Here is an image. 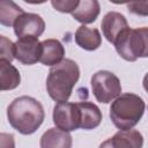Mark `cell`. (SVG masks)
Here are the masks:
<instances>
[{
    "mask_svg": "<svg viewBox=\"0 0 148 148\" xmlns=\"http://www.w3.org/2000/svg\"><path fill=\"white\" fill-rule=\"evenodd\" d=\"M24 14V10L13 1H0V23L5 27H14L16 20Z\"/></svg>",
    "mask_w": 148,
    "mask_h": 148,
    "instance_id": "17",
    "label": "cell"
},
{
    "mask_svg": "<svg viewBox=\"0 0 148 148\" xmlns=\"http://www.w3.org/2000/svg\"><path fill=\"white\" fill-rule=\"evenodd\" d=\"M21 75L18 69L8 61L0 60V89L12 90L20 86Z\"/></svg>",
    "mask_w": 148,
    "mask_h": 148,
    "instance_id": "16",
    "label": "cell"
},
{
    "mask_svg": "<svg viewBox=\"0 0 148 148\" xmlns=\"http://www.w3.org/2000/svg\"><path fill=\"white\" fill-rule=\"evenodd\" d=\"M130 13L139 16H148V1H135L127 3Z\"/></svg>",
    "mask_w": 148,
    "mask_h": 148,
    "instance_id": "20",
    "label": "cell"
},
{
    "mask_svg": "<svg viewBox=\"0 0 148 148\" xmlns=\"http://www.w3.org/2000/svg\"><path fill=\"white\" fill-rule=\"evenodd\" d=\"M117 53L126 61L148 58V28H128L113 44Z\"/></svg>",
    "mask_w": 148,
    "mask_h": 148,
    "instance_id": "4",
    "label": "cell"
},
{
    "mask_svg": "<svg viewBox=\"0 0 148 148\" xmlns=\"http://www.w3.org/2000/svg\"><path fill=\"white\" fill-rule=\"evenodd\" d=\"M80 79V68L72 59H64L60 64L52 66L46 79V90L49 96L58 102H67L73 92V88Z\"/></svg>",
    "mask_w": 148,
    "mask_h": 148,
    "instance_id": "2",
    "label": "cell"
},
{
    "mask_svg": "<svg viewBox=\"0 0 148 148\" xmlns=\"http://www.w3.org/2000/svg\"><path fill=\"white\" fill-rule=\"evenodd\" d=\"M143 136L136 130L118 131L112 138L103 141L99 148H142Z\"/></svg>",
    "mask_w": 148,
    "mask_h": 148,
    "instance_id": "10",
    "label": "cell"
},
{
    "mask_svg": "<svg viewBox=\"0 0 148 148\" xmlns=\"http://www.w3.org/2000/svg\"><path fill=\"white\" fill-rule=\"evenodd\" d=\"M73 139L69 132L58 127H51L43 133L39 146L40 148H72Z\"/></svg>",
    "mask_w": 148,
    "mask_h": 148,
    "instance_id": "11",
    "label": "cell"
},
{
    "mask_svg": "<svg viewBox=\"0 0 148 148\" xmlns=\"http://www.w3.org/2000/svg\"><path fill=\"white\" fill-rule=\"evenodd\" d=\"M52 118L54 125L62 131L71 132L80 128L81 113L77 103H69V102L57 103L56 106L53 108Z\"/></svg>",
    "mask_w": 148,
    "mask_h": 148,
    "instance_id": "6",
    "label": "cell"
},
{
    "mask_svg": "<svg viewBox=\"0 0 148 148\" xmlns=\"http://www.w3.org/2000/svg\"><path fill=\"white\" fill-rule=\"evenodd\" d=\"M42 42L36 37L18 38L15 42V59L23 65H34L40 60Z\"/></svg>",
    "mask_w": 148,
    "mask_h": 148,
    "instance_id": "7",
    "label": "cell"
},
{
    "mask_svg": "<svg viewBox=\"0 0 148 148\" xmlns=\"http://www.w3.org/2000/svg\"><path fill=\"white\" fill-rule=\"evenodd\" d=\"M7 118L10 126L23 135L35 133L44 121V108L31 96L15 98L7 109Z\"/></svg>",
    "mask_w": 148,
    "mask_h": 148,
    "instance_id": "1",
    "label": "cell"
},
{
    "mask_svg": "<svg viewBox=\"0 0 148 148\" xmlns=\"http://www.w3.org/2000/svg\"><path fill=\"white\" fill-rule=\"evenodd\" d=\"M51 5L60 13H73L79 5V0H52Z\"/></svg>",
    "mask_w": 148,
    "mask_h": 148,
    "instance_id": "19",
    "label": "cell"
},
{
    "mask_svg": "<svg viewBox=\"0 0 148 148\" xmlns=\"http://www.w3.org/2000/svg\"><path fill=\"white\" fill-rule=\"evenodd\" d=\"M77 106L81 113L80 128L82 130H94L102 123V111L99 108L91 102H79Z\"/></svg>",
    "mask_w": 148,
    "mask_h": 148,
    "instance_id": "14",
    "label": "cell"
},
{
    "mask_svg": "<svg viewBox=\"0 0 148 148\" xmlns=\"http://www.w3.org/2000/svg\"><path fill=\"white\" fill-rule=\"evenodd\" d=\"M142 84H143V88L145 90L148 92V73L143 76V81H142Z\"/></svg>",
    "mask_w": 148,
    "mask_h": 148,
    "instance_id": "22",
    "label": "cell"
},
{
    "mask_svg": "<svg viewBox=\"0 0 148 148\" xmlns=\"http://www.w3.org/2000/svg\"><path fill=\"white\" fill-rule=\"evenodd\" d=\"M145 101L136 94L125 92L118 96L110 106V118L120 131L132 130L142 118Z\"/></svg>",
    "mask_w": 148,
    "mask_h": 148,
    "instance_id": "3",
    "label": "cell"
},
{
    "mask_svg": "<svg viewBox=\"0 0 148 148\" xmlns=\"http://www.w3.org/2000/svg\"><path fill=\"white\" fill-rule=\"evenodd\" d=\"M15 59V43L8 39L6 36L0 38V60L12 62Z\"/></svg>",
    "mask_w": 148,
    "mask_h": 148,
    "instance_id": "18",
    "label": "cell"
},
{
    "mask_svg": "<svg viewBox=\"0 0 148 148\" xmlns=\"http://www.w3.org/2000/svg\"><path fill=\"white\" fill-rule=\"evenodd\" d=\"M0 148H15L14 135L10 133L0 134Z\"/></svg>",
    "mask_w": 148,
    "mask_h": 148,
    "instance_id": "21",
    "label": "cell"
},
{
    "mask_svg": "<svg viewBox=\"0 0 148 148\" xmlns=\"http://www.w3.org/2000/svg\"><path fill=\"white\" fill-rule=\"evenodd\" d=\"M65 47L60 40L49 38L42 42V57L40 62L45 66H56L64 60Z\"/></svg>",
    "mask_w": 148,
    "mask_h": 148,
    "instance_id": "12",
    "label": "cell"
},
{
    "mask_svg": "<svg viewBox=\"0 0 148 148\" xmlns=\"http://www.w3.org/2000/svg\"><path fill=\"white\" fill-rule=\"evenodd\" d=\"M91 90L99 103L108 104L121 94L120 80L110 71H98L91 77Z\"/></svg>",
    "mask_w": 148,
    "mask_h": 148,
    "instance_id": "5",
    "label": "cell"
},
{
    "mask_svg": "<svg viewBox=\"0 0 148 148\" xmlns=\"http://www.w3.org/2000/svg\"><path fill=\"white\" fill-rule=\"evenodd\" d=\"M101 12V6L97 0H81L77 7L72 13V16L82 24L92 23L96 21Z\"/></svg>",
    "mask_w": 148,
    "mask_h": 148,
    "instance_id": "15",
    "label": "cell"
},
{
    "mask_svg": "<svg viewBox=\"0 0 148 148\" xmlns=\"http://www.w3.org/2000/svg\"><path fill=\"white\" fill-rule=\"evenodd\" d=\"M75 43L83 50L95 51L102 44V36L98 29H91L86 25H80L74 35Z\"/></svg>",
    "mask_w": 148,
    "mask_h": 148,
    "instance_id": "13",
    "label": "cell"
},
{
    "mask_svg": "<svg viewBox=\"0 0 148 148\" xmlns=\"http://www.w3.org/2000/svg\"><path fill=\"white\" fill-rule=\"evenodd\" d=\"M45 30V22L38 14L24 13L14 24V32L18 38L36 37L38 38Z\"/></svg>",
    "mask_w": 148,
    "mask_h": 148,
    "instance_id": "8",
    "label": "cell"
},
{
    "mask_svg": "<svg viewBox=\"0 0 148 148\" xmlns=\"http://www.w3.org/2000/svg\"><path fill=\"white\" fill-rule=\"evenodd\" d=\"M101 27L104 37L111 44H114L121 34L130 28L126 17L118 12L106 13L102 20Z\"/></svg>",
    "mask_w": 148,
    "mask_h": 148,
    "instance_id": "9",
    "label": "cell"
}]
</instances>
